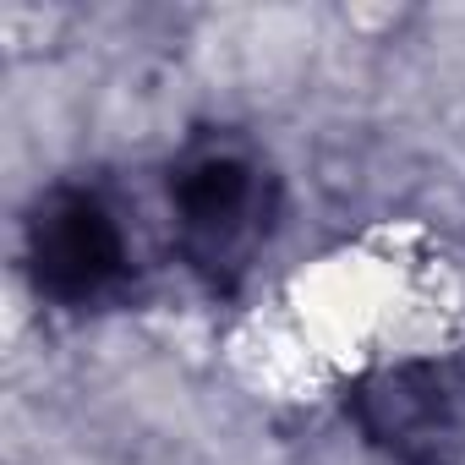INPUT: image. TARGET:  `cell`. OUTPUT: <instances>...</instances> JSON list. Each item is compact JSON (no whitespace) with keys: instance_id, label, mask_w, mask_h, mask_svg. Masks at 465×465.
<instances>
[{"instance_id":"6da1fadb","label":"cell","mask_w":465,"mask_h":465,"mask_svg":"<svg viewBox=\"0 0 465 465\" xmlns=\"http://www.w3.org/2000/svg\"><path fill=\"white\" fill-rule=\"evenodd\" d=\"M164 208L186 274L208 296H230L252 280L280 230L285 175L252 132L197 126L164 164Z\"/></svg>"},{"instance_id":"7a4b0ae2","label":"cell","mask_w":465,"mask_h":465,"mask_svg":"<svg viewBox=\"0 0 465 465\" xmlns=\"http://www.w3.org/2000/svg\"><path fill=\"white\" fill-rule=\"evenodd\" d=\"M23 274L55 312H110L137 302L148 280L137 208L99 175L50 181L23 213Z\"/></svg>"},{"instance_id":"3957f363","label":"cell","mask_w":465,"mask_h":465,"mask_svg":"<svg viewBox=\"0 0 465 465\" xmlns=\"http://www.w3.org/2000/svg\"><path fill=\"white\" fill-rule=\"evenodd\" d=\"M345 416L367 449L394 465H460L465 454V361L405 356L345 383Z\"/></svg>"}]
</instances>
